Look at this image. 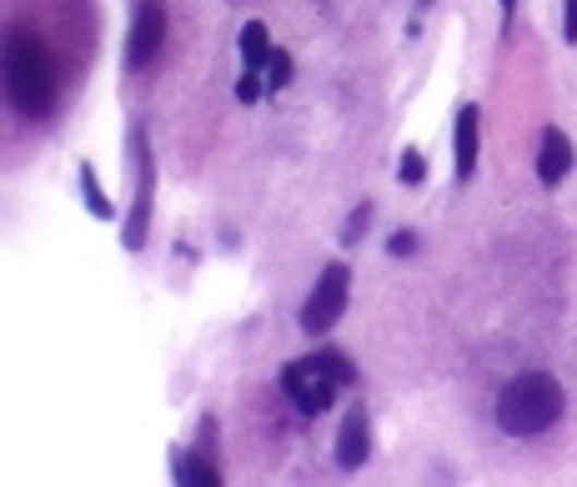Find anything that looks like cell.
<instances>
[{
	"instance_id": "cell-1",
	"label": "cell",
	"mask_w": 577,
	"mask_h": 487,
	"mask_svg": "<svg viewBox=\"0 0 577 487\" xmlns=\"http://www.w3.org/2000/svg\"><path fill=\"white\" fill-rule=\"evenodd\" d=\"M5 96L31 121L50 116V106H56V71H50L46 40L31 36V31H15L5 40Z\"/></svg>"
},
{
	"instance_id": "cell-2",
	"label": "cell",
	"mask_w": 577,
	"mask_h": 487,
	"mask_svg": "<svg viewBox=\"0 0 577 487\" xmlns=\"http://www.w3.org/2000/svg\"><path fill=\"white\" fill-rule=\"evenodd\" d=\"M567 397H563V382L548 372H522L513 377L497 397V427L507 438H538L548 432L557 417H563Z\"/></svg>"
},
{
	"instance_id": "cell-3",
	"label": "cell",
	"mask_w": 577,
	"mask_h": 487,
	"mask_svg": "<svg viewBox=\"0 0 577 487\" xmlns=\"http://www.w3.org/2000/svg\"><path fill=\"white\" fill-rule=\"evenodd\" d=\"M347 297H351L347 262L322 266L312 297H306V307H301V332H306V337H322V332H332V326L341 322V312H347Z\"/></svg>"
},
{
	"instance_id": "cell-4",
	"label": "cell",
	"mask_w": 577,
	"mask_h": 487,
	"mask_svg": "<svg viewBox=\"0 0 577 487\" xmlns=\"http://www.w3.org/2000/svg\"><path fill=\"white\" fill-rule=\"evenodd\" d=\"M131 151H136V201L125 212L121 226V247L125 251H141L151 237V212H156V162H151V146H146V131H131Z\"/></svg>"
},
{
	"instance_id": "cell-5",
	"label": "cell",
	"mask_w": 577,
	"mask_h": 487,
	"mask_svg": "<svg viewBox=\"0 0 577 487\" xmlns=\"http://www.w3.org/2000/svg\"><path fill=\"white\" fill-rule=\"evenodd\" d=\"M281 392L297 402L301 417H322V413H332V402H337V382H332V377H326L312 357H301V363L281 367Z\"/></svg>"
},
{
	"instance_id": "cell-6",
	"label": "cell",
	"mask_w": 577,
	"mask_h": 487,
	"mask_svg": "<svg viewBox=\"0 0 577 487\" xmlns=\"http://www.w3.org/2000/svg\"><path fill=\"white\" fill-rule=\"evenodd\" d=\"M166 46V5L161 0H141L131 36H125V71H146Z\"/></svg>"
},
{
	"instance_id": "cell-7",
	"label": "cell",
	"mask_w": 577,
	"mask_h": 487,
	"mask_svg": "<svg viewBox=\"0 0 577 487\" xmlns=\"http://www.w3.org/2000/svg\"><path fill=\"white\" fill-rule=\"evenodd\" d=\"M452 151H457V181H472L477 156H482V106H462V111H457Z\"/></svg>"
},
{
	"instance_id": "cell-8",
	"label": "cell",
	"mask_w": 577,
	"mask_h": 487,
	"mask_svg": "<svg viewBox=\"0 0 577 487\" xmlns=\"http://www.w3.org/2000/svg\"><path fill=\"white\" fill-rule=\"evenodd\" d=\"M366 452H372V423H366V407L357 402L337 432V467L341 473H357L366 463Z\"/></svg>"
},
{
	"instance_id": "cell-9",
	"label": "cell",
	"mask_w": 577,
	"mask_h": 487,
	"mask_svg": "<svg viewBox=\"0 0 577 487\" xmlns=\"http://www.w3.org/2000/svg\"><path fill=\"white\" fill-rule=\"evenodd\" d=\"M573 141L563 136V126H548V131H542V151H538V181L542 187H563V176L573 171Z\"/></svg>"
},
{
	"instance_id": "cell-10",
	"label": "cell",
	"mask_w": 577,
	"mask_h": 487,
	"mask_svg": "<svg viewBox=\"0 0 577 487\" xmlns=\"http://www.w3.org/2000/svg\"><path fill=\"white\" fill-rule=\"evenodd\" d=\"M237 46H241V61H247L251 71H262V66L272 61V36H266V25H262V21H247V25H241Z\"/></svg>"
},
{
	"instance_id": "cell-11",
	"label": "cell",
	"mask_w": 577,
	"mask_h": 487,
	"mask_svg": "<svg viewBox=\"0 0 577 487\" xmlns=\"http://www.w3.org/2000/svg\"><path fill=\"white\" fill-rule=\"evenodd\" d=\"M81 197H86V212L96 216V222H111V216H116V206L106 201V191H100L96 166H91V162H81Z\"/></svg>"
},
{
	"instance_id": "cell-12",
	"label": "cell",
	"mask_w": 577,
	"mask_h": 487,
	"mask_svg": "<svg viewBox=\"0 0 577 487\" xmlns=\"http://www.w3.org/2000/svg\"><path fill=\"white\" fill-rule=\"evenodd\" d=\"M312 363L322 367V372L332 377V382H337V388H351V382H357V367L347 363V352H332V347H326V352H316Z\"/></svg>"
},
{
	"instance_id": "cell-13",
	"label": "cell",
	"mask_w": 577,
	"mask_h": 487,
	"mask_svg": "<svg viewBox=\"0 0 577 487\" xmlns=\"http://www.w3.org/2000/svg\"><path fill=\"white\" fill-rule=\"evenodd\" d=\"M176 477H181V483H201V487H216L221 483V473H216V463H206V458H181V463H176Z\"/></svg>"
},
{
	"instance_id": "cell-14",
	"label": "cell",
	"mask_w": 577,
	"mask_h": 487,
	"mask_svg": "<svg viewBox=\"0 0 577 487\" xmlns=\"http://www.w3.org/2000/svg\"><path fill=\"white\" fill-rule=\"evenodd\" d=\"M397 181L401 187H422L426 181V162H422V151H401V162H397Z\"/></svg>"
},
{
	"instance_id": "cell-15",
	"label": "cell",
	"mask_w": 577,
	"mask_h": 487,
	"mask_svg": "<svg viewBox=\"0 0 577 487\" xmlns=\"http://www.w3.org/2000/svg\"><path fill=\"white\" fill-rule=\"evenodd\" d=\"M366 226H372V201H362V206L347 216V226H341V247H357V241L366 237Z\"/></svg>"
},
{
	"instance_id": "cell-16",
	"label": "cell",
	"mask_w": 577,
	"mask_h": 487,
	"mask_svg": "<svg viewBox=\"0 0 577 487\" xmlns=\"http://www.w3.org/2000/svg\"><path fill=\"white\" fill-rule=\"evenodd\" d=\"M291 56L287 50H272V61H266V91H281V86H291Z\"/></svg>"
},
{
	"instance_id": "cell-17",
	"label": "cell",
	"mask_w": 577,
	"mask_h": 487,
	"mask_svg": "<svg viewBox=\"0 0 577 487\" xmlns=\"http://www.w3.org/2000/svg\"><path fill=\"white\" fill-rule=\"evenodd\" d=\"M262 91H266V81H262V71H241V81H237V100L241 106H251V100H262Z\"/></svg>"
},
{
	"instance_id": "cell-18",
	"label": "cell",
	"mask_w": 577,
	"mask_h": 487,
	"mask_svg": "<svg viewBox=\"0 0 577 487\" xmlns=\"http://www.w3.org/2000/svg\"><path fill=\"white\" fill-rule=\"evenodd\" d=\"M387 251H392V257H412V251H417V237H412V231H397V237L387 241Z\"/></svg>"
},
{
	"instance_id": "cell-19",
	"label": "cell",
	"mask_w": 577,
	"mask_h": 487,
	"mask_svg": "<svg viewBox=\"0 0 577 487\" xmlns=\"http://www.w3.org/2000/svg\"><path fill=\"white\" fill-rule=\"evenodd\" d=\"M563 36L577 40V0H563Z\"/></svg>"
},
{
	"instance_id": "cell-20",
	"label": "cell",
	"mask_w": 577,
	"mask_h": 487,
	"mask_svg": "<svg viewBox=\"0 0 577 487\" xmlns=\"http://www.w3.org/2000/svg\"><path fill=\"white\" fill-rule=\"evenodd\" d=\"M502 5V21H513V11H517V0H497Z\"/></svg>"
}]
</instances>
